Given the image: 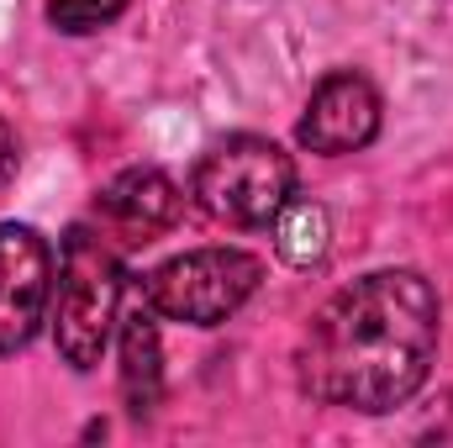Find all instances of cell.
I'll return each mask as SVG.
<instances>
[{"label":"cell","instance_id":"cell-1","mask_svg":"<svg viewBox=\"0 0 453 448\" xmlns=\"http://www.w3.org/2000/svg\"><path fill=\"white\" fill-rule=\"evenodd\" d=\"M443 306L427 274L374 269L311 317L296 353V380L311 401L342 412H395L406 406L438 359Z\"/></svg>","mask_w":453,"mask_h":448},{"label":"cell","instance_id":"cell-2","mask_svg":"<svg viewBox=\"0 0 453 448\" xmlns=\"http://www.w3.org/2000/svg\"><path fill=\"white\" fill-rule=\"evenodd\" d=\"M127 269H121V248L101 227H69L64 248H58V280H53V343L64 353V364L74 369H96L101 353L111 348L121 306H127Z\"/></svg>","mask_w":453,"mask_h":448},{"label":"cell","instance_id":"cell-3","mask_svg":"<svg viewBox=\"0 0 453 448\" xmlns=\"http://www.w3.org/2000/svg\"><path fill=\"white\" fill-rule=\"evenodd\" d=\"M190 190H196L201 212L217 222L269 227L296 196V158L258 132H232L201 153Z\"/></svg>","mask_w":453,"mask_h":448},{"label":"cell","instance_id":"cell-4","mask_svg":"<svg viewBox=\"0 0 453 448\" xmlns=\"http://www.w3.org/2000/svg\"><path fill=\"white\" fill-rule=\"evenodd\" d=\"M258 280H264V259L222 243V248H190V253L158 264L148 280H137V290L148 296V306L164 322L222 328L226 317H237L248 306Z\"/></svg>","mask_w":453,"mask_h":448},{"label":"cell","instance_id":"cell-5","mask_svg":"<svg viewBox=\"0 0 453 448\" xmlns=\"http://www.w3.org/2000/svg\"><path fill=\"white\" fill-rule=\"evenodd\" d=\"M53 306V248L37 227L0 222V353H21Z\"/></svg>","mask_w":453,"mask_h":448},{"label":"cell","instance_id":"cell-6","mask_svg":"<svg viewBox=\"0 0 453 448\" xmlns=\"http://www.w3.org/2000/svg\"><path fill=\"white\" fill-rule=\"evenodd\" d=\"M380 116H385L380 90L358 69H333L311 90L306 112L296 121V143L322 153V158H342V153H358L380 137Z\"/></svg>","mask_w":453,"mask_h":448},{"label":"cell","instance_id":"cell-7","mask_svg":"<svg viewBox=\"0 0 453 448\" xmlns=\"http://www.w3.org/2000/svg\"><path fill=\"white\" fill-rule=\"evenodd\" d=\"M180 212H185L180 185L164 169H153V164H132V169H121L116 180H106L96 190V227L111 237L116 248L153 243L158 232H169L180 222Z\"/></svg>","mask_w":453,"mask_h":448},{"label":"cell","instance_id":"cell-8","mask_svg":"<svg viewBox=\"0 0 453 448\" xmlns=\"http://www.w3.org/2000/svg\"><path fill=\"white\" fill-rule=\"evenodd\" d=\"M158 312L148 306V296L127 290V306H121V322H116V348H121V401L132 417H148L158 401H164V343H158Z\"/></svg>","mask_w":453,"mask_h":448},{"label":"cell","instance_id":"cell-9","mask_svg":"<svg viewBox=\"0 0 453 448\" xmlns=\"http://www.w3.org/2000/svg\"><path fill=\"white\" fill-rule=\"evenodd\" d=\"M269 227H274V253H280L285 264L311 269V264H322V259H327V237H333V227H327V212H322L317 201L290 196V201H285V212H280Z\"/></svg>","mask_w":453,"mask_h":448},{"label":"cell","instance_id":"cell-10","mask_svg":"<svg viewBox=\"0 0 453 448\" xmlns=\"http://www.w3.org/2000/svg\"><path fill=\"white\" fill-rule=\"evenodd\" d=\"M127 5H132V0H48V21H53L58 32H69V37H85V32L111 27Z\"/></svg>","mask_w":453,"mask_h":448},{"label":"cell","instance_id":"cell-11","mask_svg":"<svg viewBox=\"0 0 453 448\" xmlns=\"http://www.w3.org/2000/svg\"><path fill=\"white\" fill-rule=\"evenodd\" d=\"M11 169H16V137H11V127L0 121V185L11 180Z\"/></svg>","mask_w":453,"mask_h":448}]
</instances>
